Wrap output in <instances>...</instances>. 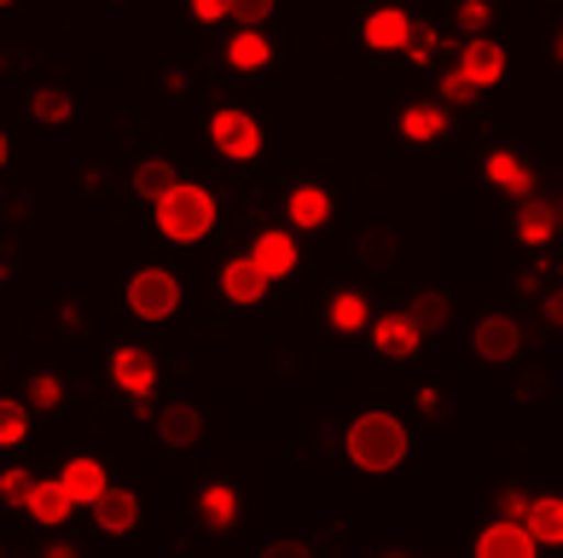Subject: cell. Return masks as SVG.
I'll use <instances>...</instances> for the list:
<instances>
[{"label": "cell", "instance_id": "cell-34", "mask_svg": "<svg viewBox=\"0 0 563 558\" xmlns=\"http://www.w3.org/2000/svg\"><path fill=\"white\" fill-rule=\"evenodd\" d=\"M401 53H407V58H419V65H424V58L435 53V30H430V24H412V30H407V47H401Z\"/></svg>", "mask_w": 563, "mask_h": 558}, {"label": "cell", "instance_id": "cell-37", "mask_svg": "<svg viewBox=\"0 0 563 558\" xmlns=\"http://www.w3.org/2000/svg\"><path fill=\"white\" fill-rule=\"evenodd\" d=\"M499 512H506V518H517V524H523L529 501H523V494H517V489H506V494H499Z\"/></svg>", "mask_w": 563, "mask_h": 558}, {"label": "cell", "instance_id": "cell-1", "mask_svg": "<svg viewBox=\"0 0 563 558\" xmlns=\"http://www.w3.org/2000/svg\"><path fill=\"white\" fill-rule=\"evenodd\" d=\"M349 460L372 471V478H384L407 460V425L395 419V413H361V419L349 425Z\"/></svg>", "mask_w": 563, "mask_h": 558}, {"label": "cell", "instance_id": "cell-20", "mask_svg": "<svg viewBox=\"0 0 563 558\" xmlns=\"http://www.w3.org/2000/svg\"><path fill=\"white\" fill-rule=\"evenodd\" d=\"M325 216H331V198L320 186H297L290 193V227H325Z\"/></svg>", "mask_w": 563, "mask_h": 558}, {"label": "cell", "instance_id": "cell-43", "mask_svg": "<svg viewBox=\"0 0 563 558\" xmlns=\"http://www.w3.org/2000/svg\"><path fill=\"white\" fill-rule=\"evenodd\" d=\"M0 7H12V0H0Z\"/></svg>", "mask_w": 563, "mask_h": 558}, {"label": "cell", "instance_id": "cell-8", "mask_svg": "<svg viewBox=\"0 0 563 558\" xmlns=\"http://www.w3.org/2000/svg\"><path fill=\"white\" fill-rule=\"evenodd\" d=\"M111 379L129 390V396H145V390L157 384V361L145 355V349H117V355H111Z\"/></svg>", "mask_w": 563, "mask_h": 558}, {"label": "cell", "instance_id": "cell-2", "mask_svg": "<svg viewBox=\"0 0 563 558\" xmlns=\"http://www.w3.org/2000/svg\"><path fill=\"white\" fill-rule=\"evenodd\" d=\"M157 227H163V239H175V244H198L216 227V198L203 193V186L175 180L169 193L157 198Z\"/></svg>", "mask_w": 563, "mask_h": 558}, {"label": "cell", "instance_id": "cell-41", "mask_svg": "<svg viewBox=\"0 0 563 558\" xmlns=\"http://www.w3.org/2000/svg\"><path fill=\"white\" fill-rule=\"evenodd\" d=\"M0 169H7V134H0Z\"/></svg>", "mask_w": 563, "mask_h": 558}, {"label": "cell", "instance_id": "cell-35", "mask_svg": "<svg viewBox=\"0 0 563 558\" xmlns=\"http://www.w3.org/2000/svg\"><path fill=\"white\" fill-rule=\"evenodd\" d=\"M459 24H465V30H483V24H488V0H465V7H459Z\"/></svg>", "mask_w": 563, "mask_h": 558}, {"label": "cell", "instance_id": "cell-36", "mask_svg": "<svg viewBox=\"0 0 563 558\" xmlns=\"http://www.w3.org/2000/svg\"><path fill=\"white\" fill-rule=\"evenodd\" d=\"M192 12H198V24H221V18H227V0H192Z\"/></svg>", "mask_w": 563, "mask_h": 558}, {"label": "cell", "instance_id": "cell-24", "mask_svg": "<svg viewBox=\"0 0 563 558\" xmlns=\"http://www.w3.org/2000/svg\"><path fill=\"white\" fill-rule=\"evenodd\" d=\"M203 524H210V529H227V524H233L239 518V494L233 489H227V483H210V489H203Z\"/></svg>", "mask_w": 563, "mask_h": 558}, {"label": "cell", "instance_id": "cell-4", "mask_svg": "<svg viewBox=\"0 0 563 558\" xmlns=\"http://www.w3.org/2000/svg\"><path fill=\"white\" fill-rule=\"evenodd\" d=\"M210 134H216V152L233 157V163H250L262 152V129H256V117H244V111H216Z\"/></svg>", "mask_w": 563, "mask_h": 558}, {"label": "cell", "instance_id": "cell-28", "mask_svg": "<svg viewBox=\"0 0 563 558\" xmlns=\"http://www.w3.org/2000/svg\"><path fill=\"white\" fill-rule=\"evenodd\" d=\"M279 0H227V18H239L244 30H262L267 18H274Z\"/></svg>", "mask_w": 563, "mask_h": 558}, {"label": "cell", "instance_id": "cell-27", "mask_svg": "<svg viewBox=\"0 0 563 558\" xmlns=\"http://www.w3.org/2000/svg\"><path fill=\"white\" fill-rule=\"evenodd\" d=\"M361 262H372V267L395 262V233H389V227H366V233H361Z\"/></svg>", "mask_w": 563, "mask_h": 558}, {"label": "cell", "instance_id": "cell-9", "mask_svg": "<svg viewBox=\"0 0 563 558\" xmlns=\"http://www.w3.org/2000/svg\"><path fill=\"white\" fill-rule=\"evenodd\" d=\"M250 262H256L267 280H285L290 267H297V239L274 227V233H262V239H256V251H250Z\"/></svg>", "mask_w": 563, "mask_h": 558}, {"label": "cell", "instance_id": "cell-39", "mask_svg": "<svg viewBox=\"0 0 563 558\" xmlns=\"http://www.w3.org/2000/svg\"><path fill=\"white\" fill-rule=\"evenodd\" d=\"M267 552H274V558H279V552H285V558H302L308 547H302V541H274V547H267Z\"/></svg>", "mask_w": 563, "mask_h": 558}, {"label": "cell", "instance_id": "cell-26", "mask_svg": "<svg viewBox=\"0 0 563 558\" xmlns=\"http://www.w3.org/2000/svg\"><path fill=\"white\" fill-rule=\"evenodd\" d=\"M24 437H30V407L0 396V448H12V442H24Z\"/></svg>", "mask_w": 563, "mask_h": 558}, {"label": "cell", "instance_id": "cell-33", "mask_svg": "<svg viewBox=\"0 0 563 558\" xmlns=\"http://www.w3.org/2000/svg\"><path fill=\"white\" fill-rule=\"evenodd\" d=\"M30 489H35V478H30L24 466H18V471H7V478H0V501H7V506H24Z\"/></svg>", "mask_w": 563, "mask_h": 558}, {"label": "cell", "instance_id": "cell-14", "mask_svg": "<svg viewBox=\"0 0 563 558\" xmlns=\"http://www.w3.org/2000/svg\"><path fill=\"white\" fill-rule=\"evenodd\" d=\"M523 529L534 535V547H563V501L547 494V501H529Z\"/></svg>", "mask_w": 563, "mask_h": 558}, {"label": "cell", "instance_id": "cell-21", "mask_svg": "<svg viewBox=\"0 0 563 558\" xmlns=\"http://www.w3.org/2000/svg\"><path fill=\"white\" fill-rule=\"evenodd\" d=\"M488 180H494V186H506V193H517V198H529V193H534V175H529L511 152H494V157H488Z\"/></svg>", "mask_w": 563, "mask_h": 558}, {"label": "cell", "instance_id": "cell-31", "mask_svg": "<svg viewBox=\"0 0 563 558\" xmlns=\"http://www.w3.org/2000/svg\"><path fill=\"white\" fill-rule=\"evenodd\" d=\"M65 402V384L53 379V372H35L30 379V407H58Z\"/></svg>", "mask_w": 563, "mask_h": 558}, {"label": "cell", "instance_id": "cell-16", "mask_svg": "<svg viewBox=\"0 0 563 558\" xmlns=\"http://www.w3.org/2000/svg\"><path fill=\"white\" fill-rule=\"evenodd\" d=\"M372 343H378L389 361H407L412 349H419V326H412L407 315H384L378 326H372Z\"/></svg>", "mask_w": 563, "mask_h": 558}, {"label": "cell", "instance_id": "cell-10", "mask_svg": "<svg viewBox=\"0 0 563 558\" xmlns=\"http://www.w3.org/2000/svg\"><path fill=\"white\" fill-rule=\"evenodd\" d=\"M407 30H412V18H407L401 7H384V12H372V18H366V47L401 53V47H407Z\"/></svg>", "mask_w": 563, "mask_h": 558}, {"label": "cell", "instance_id": "cell-11", "mask_svg": "<svg viewBox=\"0 0 563 558\" xmlns=\"http://www.w3.org/2000/svg\"><path fill=\"white\" fill-rule=\"evenodd\" d=\"M157 437L169 442V448H192V442L203 437V413H198V407H186V402L163 407V413H157Z\"/></svg>", "mask_w": 563, "mask_h": 558}, {"label": "cell", "instance_id": "cell-29", "mask_svg": "<svg viewBox=\"0 0 563 558\" xmlns=\"http://www.w3.org/2000/svg\"><path fill=\"white\" fill-rule=\"evenodd\" d=\"M331 326H338V332H361V326H366V303L354 292H343L338 303H331Z\"/></svg>", "mask_w": 563, "mask_h": 558}, {"label": "cell", "instance_id": "cell-17", "mask_svg": "<svg viewBox=\"0 0 563 558\" xmlns=\"http://www.w3.org/2000/svg\"><path fill=\"white\" fill-rule=\"evenodd\" d=\"M24 506H30V518H41L47 529H58V524L70 518V506H76V501H70V489H65V483H35Z\"/></svg>", "mask_w": 563, "mask_h": 558}, {"label": "cell", "instance_id": "cell-42", "mask_svg": "<svg viewBox=\"0 0 563 558\" xmlns=\"http://www.w3.org/2000/svg\"><path fill=\"white\" fill-rule=\"evenodd\" d=\"M558 65H563V30H558Z\"/></svg>", "mask_w": 563, "mask_h": 558}, {"label": "cell", "instance_id": "cell-25", "mask_svg": "<svg viewBox=\"0 0 563 558\" xmlns=\"http://www.w3.org/2000/svg\"><path fill=\"white\" fill-rule=\"evenodd\" d=\"M175 180H180V175H175V163H163V157H152V163H140V169H134V193L157 204V198L169 193Z\"/></svg>", "mask_w": 563, "mask_h": 558}, {"label": "cell", "instance_id": "cell-18", "mask_svg": "<svg viewBox=\"0 0 563 558\" xmlns=\"http://www.w3.org/2000/svg\"><path fill=\"white\" fill-rule=\"evenodd\" d=\"M517 233H523L529 244H547V239H558V221H552V204L547 198H517Z\"/></svg>", "mask_w": 563, "mask_h": 558}, {"label": "cell", "instance_id": "cell-30", "mask_svg": "<svg viewBox=\"0 0 563 558\" xmlns=\"http://www.w3.org/2000/svg\"><path fill=\"white\" fill-rule=\"evenodd\" d=\"M30 111H35V122H65V117H70V94L41 88V94L30 99Z\"/></svg>", "mask_w": 563, "mask_h": 558}, {"label": "cell", "instance_id": "cell-32", "mask_svg": "<svg viewBox=\"0 0 563 558\" xmlns=\"http://www.w3.org/2000/svg\"><path fill=\"white\" fill-rule=\"evenodd\" d=\"M476 94H483V88H476L465 70H448V76H442V99H448V106H471Z\"/></svg>", "mask_w": 563, "mask_h": 558}, {"label": "cell", "instance_id": "cell-3", "mask_svg": "<svg viewBox=\"0 0 563 558\" xmlns=\"http://www.w3.org/2000/svg\"><path fill=\"white\" fill-rule=\"evenodd\" d=\"M129 308L140 320H169L180 308V280L169 274V267H140V274L129 280Z\"/></svg>", "mask_w": 563, "mask_h": 558}, {"label": "cell", "instance_id": "cell-40", "mask_svg": "<svg viewBox=\"0 0 563 558\" xmlns=\"http://www.w3.org/2000/svg\"><path fill=\"white\" fill-rule=\"evenodd\" d=\"M552 221H558V233H563V193L552 198Z\"/></svg>", "mask_w": 563, "mask_h": 558}, {"label": "cell", "instance_id": "cell-22", "mask_svg": "<svg viewBox=\"0 0 563 558\" xmlns=\"http://www.w3.org/2000/svg\"><path fill=\"white\" fill-rule=\"evenodd\" d=\"M407 320L419 326V338L442 332V326H448V297H442V292H419V297L407 303Z\"/></svg>", "mask_w": 563, "mask_h": 558}, {"label": "cell", "instance_id": "cell-23", "mask_svg": "<svg viewBox=\"0 0 563 558\" xmlns=\"http://www.w3.org/2000/svg\"><path fill=\"white\" fill-rule=\"evenodd\" d=\"M401 134H407V140H442V134H448V111H442V106H412V111L401 117Z\"/></svg>", "mask_w": 563, "mask_h": 558}, {"label": "cell", "instance_id": "cell-38", "mask_svg": "<svg viewBox=\"0 0 563 558\" xmlns=\"http://www.w3.org/2000/svg\"><path fill=\"white\" fill-rule=\"evenodd\" d=\"M547 320H552V326H563V285H558V292L547 297Z\"/></svg>", "mask_w": 563, "mask_h": 558}, {"label": "cell", "instance_id": "cell-12", "mask_svg": "<svg viewBox=\"0 0 563 558\" xmlns=\"http://www.w3.org/2000/svg\"><path fill=\"white\" fill-rule=\"evenodd\" d=\"M58 483L70 489V501H76V506H93L99 494L111 489V483H106V466H99V460H88V453H81V460H70V466H65V478H58Z\"/></svg>", "mask_w": 563, "mask_h": 558}, {"label": "cell", "instance_id": "cell-19", "mask_svg": "<svg viewBox=\"0 0 563 558\" xmlns=\"http://www.w3.org/2000/svg\"><path fill=\"white\" fill-rule=\"evenodd\" d=\"M267 58H274V47H267L262 30H239L233 47H227V65H233V70H262Z\"/></svg>", "mask_w": 563, "mask_h": 558}, {"label": "cell", "instance_id": "cell-13", "mask_svg": "<svg viewBox=\"0 0 563 558\" xmlns=\"http://www.w3.org/2000/svg\"><path fill=\"white\" fill-rule=\"evenodd\" d=\"M93 518H99V529H106V535H129L134 518H140V501H134L129 489H106L93 501Z\"/></svg>", "mask_w": 563, "mask_h": 558}, {"label": "cell", "instance_id": "cell-6", "mask_svg": "<svg viewBox=\"0 0 563 558\" xmlns=\"http://www.w3.org/2000/svg\"><path fill=\"white\" fill-rule=\"evenodd\" d=\"M476 552H483V558H534L540 547H534V535L517 518H499L494 529L476 535Z\"/></svg>", "mask_w": 563, "mask_h": 558}, {"label": "cell", "instance_id": "cell-15", "mask_svg": "<svg viewBox=\"0 0 563 558\" xmlns=\"http://www.w3.org/2000/svg\"><path fill=\"white\" fill-rule=\"evenodd\" d=\"M267 285H274V280H267V274H262V267L250 262V256L221 267V292L233 297V303H262V292H267Z\"/></svg>", "mask_w": 563, "mask_h": 558}, {"label": "cell", "instance_id": "cell-7", "mask_svg": "<svg viewBox=\"0 0 563 558\" xmlns=\"http://www.w3.org/2000/svg\"><path fill=\"white\" fill-rule=\"evenodd\" d=\"M517 349H523V326H517V320L488 315L483 326H476V355H483V361H511Z\"/></svg>", "mask_w": 563, "mask_h": 558}, {"label": "cell", "instance_id": "cell-5", "mask_svg": "<svg viewBox=\"0 0 563 558\" xmlns=\"http://www.w3.org/2000/svg\"><path fill=\"white\" fill-rule=\"evenodd\" d=\"M459 70H465L476 88H494V81L506 76V47L488 41V35H471L465 47H459Z\"/></svg>", "mask_w": 563, "mask_h": 558}]
</instances>
